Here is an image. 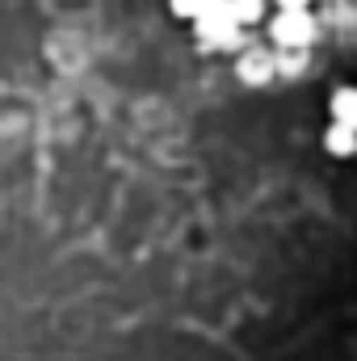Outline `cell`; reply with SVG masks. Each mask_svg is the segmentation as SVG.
Returning <instances> with one entry per match:
<instances>
[{
	"label": "cell",
	"instance_id": "cell-1",
	"mask_svg": "<svg viewBox=\"0 0 357 361\" xmlns=\"http://www.w3.org/2000/svg\"><path fill=\"white\" fill-rule=\"evenodd\" d=\"M269 38L277 42V51H307V42L315 38V21H311L307 8H298V13H286L282 8L269 21Z\"/></svg>",
	"mask_w": 357,
	"mask_h": 361
},
{
	"label": "cell",
	"instance_id": "cell-2",
	"mask_svg": "<svg viewBox=\"0 0 357 361\" xmlns=\"http://www.w3.org/2000/svg\"><path fill=\"white\" fill-rule=\"evenodd\" d=\"M193 30H198V42H206L210 51L240 47V21L231 17V8H227V4H219V8H210L206 17H198V21H193Z\"/></svg>",
	"mask_w": 357,
	"mask_h": 361
},
{
	"label": "cell",
	"instance_id": "cell-3",
	"mask_svg": "<svg viewBox=\"0 0 357 361\" xmlns=\"http://www.w3.org/2000/svg\"><path fill=\"white\" fill-rule=\"evenodd\" d=\"M236 72H240L244 85H269V80L277 76V55H269L265 47H253V51L240 55Z\"/></svg>",
	"mask_w": 357,
	"mask_h": 361
},
{
	"label": "cell",
	"instance_id": "cell-4",
	"mask_svg": "<svg viewBox=\"0 0 357 361\" xmlns=\"http://www.w3.org/2000/svg\"><path fill=\"white\" fill-rule=\"evenodd\" d=\"M324 147L332 156H353L357 152V126H345V122H332L328 135H324Z\"/></svg>",
	"mask_w": 357,
	"mask_h": 361
},
{
	"label": "cell",
	"instance_id": "cell-5",
	"mask_svg": "<svg viewBox=\"0 0 357 361\" xmlns=\"http://www.w3.org/2000/svg\"><path fill=\"white\" fill-rule=\"evenodd\" d=\"M332 122L357 126V89H337L332 92Z\"/></svg>",
	"mask_w": 357,
	"mask_h": 361
},
{
	"label": "cell",
	"instance_id": "cell-6",
	"mask_svg": "<svg viewBox=\"0 0 357 361\" xmlns=\"http://www.w3.org/2000/svg\"><path fill=\"white\" fill-rule=\"evenodd\" d=\"M227 8L240 25H257L265 17V0H227Z\"/></svg>",
	"mask_w": 357,
	"mask_h": 361
},
{
	"label": "cell",
	"instance_id": "cell-7",
	"mask_svg": "<svg viewBox=\"0 0 357 361\" xmlns=\"http://www.w3.org/2000/svg\"><path fill=\"white\" fill-rule=\"evenodd\" d=\"M219 4H227V0H173V13H181V17H206L210 8H219Z\"/></svg>",
	"mask_w": 357,
	"mask_h": 361
},
{
	"label": "cell",
	"instance_id": "cell-8",
	"mask_svg": "<svg viewBox=\"0 0 357 361\" xmlns=\"http://www.w3.org/2000/svg\"><path fill=\"white\" fill-rule=\"evenodd\" d=\"M307 68V51H277V72H298Z\"/></svg>",
	"mask_w": 357,
	"mask_h": 361
},
{
	"label": "cell",
	"instance_id": "cell-9",
	"mask_svg": "<svg viewBox=\"0 0 357 361\" xmlns=\"http://www.w3.org/2000/svg\"><path fill=\"white\" fill-rule=\"evenodd\" d=\"M277 4H282L286 13H298V8H307V0H277Z\"/></svg>",
	"mask_w": 357,
	"mask_h": 361
}]
</instances>
